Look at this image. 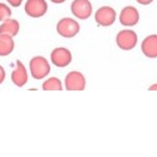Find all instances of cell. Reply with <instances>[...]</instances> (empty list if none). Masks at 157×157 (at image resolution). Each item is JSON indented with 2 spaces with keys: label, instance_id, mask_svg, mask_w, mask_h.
<instances>
[{
  "label": "cell",
  "instance_id": "1",
  "mask_svg": "<svg viewBox=\"0 0 157 157\" xmlns=\"http://www.w3.org/2000/svg\"><path fill=\"white\" fill-rule=\"evenodd\" d=\"M30 75L36 81H40L50 73V64L45 57L36 56L33 57L29 62Z\"/></svg>",
  "mask_w": 157,
  "mask_h": 157
},
{
  "label": "cell",
  "instance_id": "2",
  "mask_svg": "<svg viewBox=\"0 0 157 157\" xmlns=\"http://www.w3.org/2000/svg\"><path fill=\"white\" fill-rule=\"evenodd\" d=\"M81 30V25L72 18H62L57 23V33L63 38H74Z\"/></svg>",
  "mask_w": 157,
  "mask_h": 157
},
{
  "label": "cell",
  "instance_id": "3",
  "mask_svg": "<svg viewBox=\"0 0 157 157\" xmlns=\"http://www.w3.org/2000/svg\"><path fill=\"white\" fill-rule=\"evenodd\" d=\"M137 42H138V36L136 32L131 29L121 30L116 36V44L122 50H132L137 45Z\"/></svg>",
  "mask_w": 157,
  "mask_h": 157
},
{
  "label": "cell",
  "instance_id": "4",
  "mask_svg": "<svg viewBox=\"0 0 157 157\" xmlns=\"http://www.w3.org/2000/svg\"><path fill=\"white\" fill-rule=\"evenodd\" d=\"M71 11L77 19L86 20L93 14V6L89 0H73Z\"/></svg>",
  "mask_w": 157,
  "mask_h": 157
},
{
  "label": "cell",
  "instance_id": "5",
  "mask_svg": "<svg viewBox=\"0 0 157 157\" xmlns=\"http://www.w3.org/2000/svg\"><path fill=\"white\" fill-rule=\"evenodd\" d=\"M117 19V13L112 6H101L94 14V20L99 27H111Z\"/></svg>",
  "mask_w": 157,
  "mask_h": 157
},
{
  "label": "cell",
  "instance_id": "6",
  "mask_svg": "<svg viewBox=\"0 0 157 157\" xmlns=\"http://www.w3.org/2000/svg\"><path fill=\"white\" fill-rule=\"evenodd\" d=\"M72 59H73L72 52L68 48H64V47L56 48L52 50V53H50L52 64H54L58 68H64V67H67V65H69Z\"/></svg>",
  "mask_w": 157,
  "mask_h": 157
},
{
  "label": "cell",
  "instance_id": "7",
  "mask_svg": "<svg viewBox=\"0 0 157 157\" xmlns=\"http://www.w3.org/2000/svg\"><path fill=\"white\" fill-rule=\"evenodd\" d=\"M86 77L78 71H72L65 75L64 88L67 90H84L86 89Z\"/></svg>",
  "mask_w": 157,
  "mask_h": 157
},
{
  "label": "cell",
  "instance_id": "8",
  "mask_svg": "<svg viewBox=\"0 0 157 157\" xmlns=\"http://www.w3.org/2000/svg\"><path fill=\"white\" fill-rule=\"evenodd\" d=\"M24 10L30 18H42L47 14L48 4L45 0H27Z\"/></svg>",
  "mask_w": 157,
  "mask_h": 157
},
{
  "label": "cell",
  "instance_id": "9",
  "mask_svg": "<svg viewBox=\"0 0 157 157\" xmlns=\"http://www.w3.org/2000/svg\"><path fill=\"white\" fill-rule=\"evenodd\" d=\"M140 21V13L136 6H124L120 14V23L124 27H135Z\"/></svg>",
  "mask_w": 157,
  "mask_h": 157
},
{
  "label": "cell",
  "instance_id": "10",
  "mask_svg": "<svg viewBox=\"0 0 157 157\" xmlns=\"http://www.w3.org/2000/svg\"><path fill=\"white\" fill-rule=\"evenodd\" d=\"M28 78H29V74H28V71L25 68V65L20 62V60H17L15 63V68L11 73V82L13 84H15L17 87H24L25 84L28 83Z\"/></svg>",
  "mask_w": 157,
  "mask_h": 157
},
{
  "label": "cell",
  "instance_id": "11",
  "mask_svg": "<svg viewBox=\"0 0 157 157\" xmlns=\"http://www.w3.org/2000/svg\"><path fill=\"white\" fill-rule=\"evenodd\" d=\"M141 50L150 59L157 58V34L147 35L141 43Z\"/></svg>",
  "mask_w": 157,
  "mask_h": 157
},
{
  "label": "cell",
  "instance_id": "12",
  "mask_svg": "<svg viewBox=\"0 0 157 157\" xmlns=\"http://www.w3.org/2000/svg\"><path fill=\"white\" fill-rule=\"evenodd\" d=\"M20 30V24L15 19H6L3 21V24L0 25V34H5L10 36H15Z\"/></svg>",
  "mask_w": 157,
  "mask_h": 157
},
{
  "label": "cell",
  "instance_id": "13",
  "mask_svg": "<svg viewBox=\"0 0 157 157\" xmlns=\"http://www.w3.org/2000/svg\"><path fill=\"white\" fill-rule=\"evenodd\" d=\"M15 43L13 40V36L0 34V57L9 56L13 50H14Z\"/></svg>",
  "mask_w": 157,
  "mask_h": 157
},
{
  "label": "cell",
  "instance_id": "14",
  "mask_svg": "<svg viewBox=\"0 0 157 157\" xmlns=\"http://www.w3.org/2000/svg\"><path fill=\"white\" fill-rule=\"evenodd\" d=\"M42 88L44 90H62L63 89V83L59 78L57 77H50L43 83Z\"/></svg>",
  "mask_w": 157,
  "mask_h": 157
},
{
  "label": "cell",
  "instance_id": "15",
  "mask_svg": "<svg viewBox=\"0 0 157 157\" xmlns=\"http://www.w3.org/2000/svg\"><path fill=\"white\" fill-rule=\"evenodd\" d=\"M11 17V9L4 3H0V21H4Z\"/></svg>",
  "mask_w": 157,
  "mask_h": 157
},
{
  "label": "cell",
  "instance_id": "16",
  "mask_svg": "<svg viewBox=\"0 0 157 157\" xmlns=\"http://www.w3.org/2000/svg\"><path fill=\"white\" fill-rule=\"evenodd\" d=\"M6 2H8V4H10V6L18 8V6H20L23 4L24 0H6Z\"/></svg>",
  "mask_w": 157,
  "mask_h": 157
},
{
  "label": "cell",
  "instance_id": "17",
  "mask_svg": "<svg viewBox=\"0 0 157 157\" xmlns=\"http://www.w3.org/2000/svg\"><path fill=\"white\" fill-rule=\"evenodd\" d=\"M5 77H6V73H5V69L0 65V84H3L4 81H5Z\"/></svg>",
  "mask_w": 157,
  "mask_h": 157
},
{
  "label": "cell",
  "instance_id": "18",
  "mask_svg": "<svg viewBox=\"0 0 157 157\" xmlns=\"http://www.w3.org/2000/svg\"><path fill=\"white\" fill-rule=\"evenodd\" d=\"M136 2L138 4H141V5H150L153 2V0H136Z\"/></svg>",
  "mask_w": 157,
  "mask_h": 157
},
{
  "label": "cell",
  "instance_id": "19",
  "mask_svg": "<svg viewBox=\"0 0 157 157\" xmlns=\"http://www.w3.org/2000/svg\"><path fill=\"white\" fill-rule=\"evenodd\" d=\"M53 4H63V3H65L67 0H50Z\"/></svg>",
  "mask_w": 157,
  "mask_h": 157
},
{
  "label": "cell",
  "instance_id": "20",
  "mask_svg": "<svg viewBox=\"0 0 157 157\" xmlns=\"http://www.w3.org/2000/svg\"><path fill=\"white\" fill-rule=\"evenodd\" d=\"M148 90H157V83H155V84H152L150 88H148Z\"/></svg>",
  "mask_w": 157,
  "mask_h": 157
}]
</instances>
